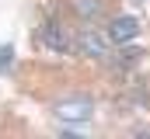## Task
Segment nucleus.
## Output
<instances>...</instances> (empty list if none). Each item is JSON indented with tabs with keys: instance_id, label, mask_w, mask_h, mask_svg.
<instances>
[{
	"instance_id": "423d86ee",
	"label": "nucleus",
	"mask_w": 150,
	"mask_h": 139,
	"mask_svg": "<svg viewBox=\"0 0 150 139\" xmlns=\"http://www.w3.org/2000/svg\"><path fill=\"white\" fill-rule=\"evenodd\" d=\"M74 11H77V18L80 21H98L101 14H105V7H101V0H74Z\"/></svg>"
},
{
	"instance_id": "20e7f679",
	"label": "nucleus",
	"mask_w": 150,
	"mask_h": 139,
	"mask_svg": "<svg viewBox=\"0 0 150 139\" xmlns=\"http://www.w3.org/2000/svg\"><path fill=\"white\" fill-rule=\"evenodd\" d=\"M42 45H45V49H56V52H67V49H70V38H67V32H63L56 21H49V25L42 28Z\"/></svg>"
},
{
	"instance_id": "0eeeda50",
	"label": "nucleus",
	"mask_w": 150,
	"mask_h": 139,
	"mask_svg": "<svg viewBox=\"0 0 150 139\" xmlns=\"http://www.w3.org/2000/svg\"><path fill=\"white\" fill-rule=\"evenodd\" d=\"M14 63V45H0V73H7Z\"/></svg>"
},
{
	"instance_id": "39448f33",
	"label": "nucleus",
	"mask_w": 150,
	"mask_h": 139,
	"mask_svg": "<svg viewBox=\"0 0 150 139\" xmlns=\"http://www.w3.org/2000/svg\"><path fill=\"white\" fill-rule=\"evenodd\" d=\"M140 56H143V52H140L136 45H129V42H126V45H112V56H105V59H108L115 70H126V66H133Z\"/></svg>"
},
{
	"instance_id": "f257e3e1",
	"label": "nucleus",
	"mask_w": 150,
	"mask_h": 139,
	"mask_svg": "<svg viewBox=\"0 0 150 139\" xmlns=\"http://www.w3.org/2000/svg\"><path fill=\"white\" fill-rule=\"evenodd\" d=\"M94 115V101L87 94H74V98H63L56 104V118L59 122H87Z\"/></svg>"
},
{
	"instance_id": "7ed1b4c3",
	"label": "nucleus",
	"mask_w": 150,
	"mask_h": 139,
	"mask_svg": "<svg viewBox=\"0 0 150 139\" xmlns=\"http://www.w3.org/2000/svg\"><path fill=\"white\" fill-rule=\"evenodd\" d=\"M112 49V38L108 35H98V32H84L77 35V52L80 56H91V59H105Z\"/></svg>"
},
{
	"instance_id": "f03ea898",
	"label": "nucleus",
	"mask_w": 150,
	"mask_h": 139,
	"mask_svg": "<svg viewBox=\"0 0 150 139\" xmlns=\"http://www.w3.org/2000/svg\"><path fill=\"white\" fill-rule=\"evenodd\" d=\"M108 38H112V45H126V42H133L136 35H140V18H133V14H119L112 18V25H108Z\"/></svg>"
}]
</instances>
